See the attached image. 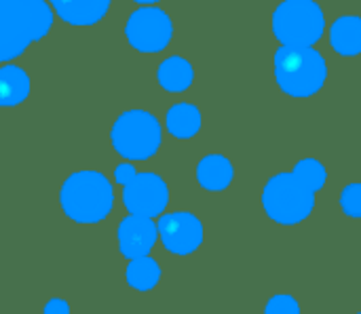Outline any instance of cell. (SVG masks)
<instances>
[{"label":"cell","mask_w":361,"mask_h":314,"mask_svg":"<svg viewBox=\"0 0 361 314\" xmlns=\"http://www.w3.org/2000/svg\"><path fill=\"white\" fill-rule=\"evenodd\" d=\"M53 27V8L44 0H0V63L19 57Z\"/></svg>","instance_id":"obj_1"},{"label":"cell","mask_w":361,"mask_h":314,"mask_svg":"<svg viewBox=\"0 0 361 314\" xmlns=\"http://www.w3.org/2000/svg\"><path fill=\"white\" fill-rule=\"evenodd\" d=\"M61 211L76 224H97L106 220L114 205V190L99 171H76L59 190Z\"/></svg>","instance_id":"obj_2"},{"label":"cell","mask_w":361,"mask_h":314,"mask_svg":"<svg viewBox=\"0 0 361 314\" xmlns=\"http://www.w3.org/2000/svg\"><path fill=\"white\" fill-rule=\"evenodd\" d=\"M273 65L277 84L292 97L315 95L328 78L326 59L313 46H281L275 53Z\"/></svg>","instance_id":"obj_3"},{"label":"cell","mask_w":361,"mask_h":314,"mask_svg":"<svg viewBox=\"0 0 361 314\" xmlns=\"http://www.w3.org/2000/svg\"><path fill=\"white\" fill-rule=\"evenodd\" d=\"M114 150L127 161H148L161 148L163 131L154 114L146 110L123 112L110 131Z\"/></svg>","instance_id":"obj_4"},{"label":"cell","mask_w":361,"mask_h":314,"mask_svg":"<svg viewBox=\"0 0 361 314\" xmlns=\"http://www.w3.org/2000/svg\"><path fill=\"white\" fill-rule=\"evenodd\" d=\"M262 207L277 224L294 226L313 213L315 192H311L294 173H277L262 190Z\"/></svg>","instance_id":"obj_5"},{"label":"cell","mask_w":361,"mask_h":314,"mask_svg":"<svg viewBox=\"0 0 361 314\" xmlns=\"http://www.w3.org/2000/svg\"><path fill=\"white\" fill-rule=\"evenodd\" d=\"M326 30L324 11L311 0H286L273 13V32L283 46L311 49Z\"/></svg>","instance_id":"obj_6"},{"label":"cell","mask_w":361,"mask_h":314,"mask_svg":"<svg viewBox=\"0 0 361 314\" xmlns=\"http://www.w3.org/2000/svg\"><path fill=\"white\" fill-rule=\"evenodd\" d=\"M125 36L133 49L142 53H159L171 42L173 23L163 8L142 6L129 15Z\"/></svg>","instance_id":"obj_7"},{"label":"cell","mask_w":361,"mask_h":314,"mask_svg":"<svg viewBox=\"0 0 361 314\" xmlns=\"http://www.w3.org/2000/svg\"><path fill=\"white\" fill-rule=\"evenodd\" d=\"M123 203L129 215L157 218L169 203V188L157 173H137L131 184L123 188Z\"/></svg>","instance_id":"obj_8"},{"label":"cell","mask_w":361,"mask_h":314,"mask_svg":"<svg viewBox=\"0 0 361 314\" xmlns=\"http://www.w3.org/2000/svg\"><path fill=\"white\" fill-rule=\"evenodd\" d=\"M157 230L163 247L176 256H188L197 251L203 243V224L197 215L188 211L163 215L157 224Z\"/></svg>","instance_id":"obj_9"},{"label":"cell","mask_w":361,"mask_h":314,"mask_svg":"<svg viewBox=\"0 0 361 314\" xmlns=\"http://www.w3.org/2000/svg\"><path fill=\"white\" fill-rule=\"evenodd\" d=\"M116 239H118V249L125 258L140 260V258H146L150 249L154 247L159 239V230L152 220L129 215L118 224Z\"/></svg>","instance_id":"obj_10"},{"label":"cell","mask_w":361,"mask_h":314,"mask_svg":"<svg viewBox=\"0 0 361 314\" xmlns=\"http://www.w3.org/2000/svg\"><path fill=\"white\" fill-rule=\"evenodd\" d=\"M51 8L70 25H95L110 8L108 0H53Z\"/></svg>","instance_id":"obj_11"},{"label":"cell","mask_w":361,"mask_h":314,"mask_svg":"<svg viewBox=\"0 0 361 314\" xmlns=\"http://www.w3.org/2000/svg\"><path fill=\"white\" fill-rule=\"evenodd\" d=\"M233 177H235V169L231 161L222 154H207L197 165V180L205 190L212 192L224 190L231 186Z\"/></svg>","instance_id":"obj_12"},{"label":"cell","mask_w":361,"mask_h":314,"mask_svg":"<svg viewBox=\"0 0 361 314\" xmlns=\"http://www.w3.org/2000/svg\"><path fill=\"white\" fill-rule=\"evenodd\" d=\"M330 44L341 55H360L361 53V17L343 15L330 27Z\"/></svg>","instance_id":"obj_13"},{"label":"cell","mask_w":361,"mask_h":314,"mask_svg":"<svg viewBox=\"0 0 361 314\" xmlns=\"http://www.w3.org/2000/svg\"><path fill=\"white\" fill-rule=\"evenodd\" d=\"M157 78H159V84L165 91H169V93H182V91H186L192 84L195 70H192V65L184 57L171 55V57H167L159 65Z\"/></svg>","instance_id":"obj_14"},{"label":"cell","mask_w":361,"mask_h":314,"mask_svg":"<svg viewBox=\"0 0 361 314\" xmlns=\"http://www.w3.org/2000/svg\"><path fill=\"white\" fill-rule=\"evenodd\" d=\"M165 125H167V131L173 137L190 139L201 129V112L192 103H186V101L176 103V106L169 108V112L165 116Z\"/></svg>","instance_id":"obj_15"},{"label":"cell","mask_w":361,"mask_h":314,"mask_svg":"<svg viewBox=\"0 0 361 314\" xmlns=\"http://www.w3.org/2000/svg\"><path fill=\"white\" fill-rule=\"evenodd\" d=\"M30 95V76L19 65L0 68V106H17Z\"/></svg>","instance_id":"obj_16"},{"label":"cell","mask_w":361,"mask_h":314,"mask_svg":"<svg viewBox=\"0 0 361 314\" xmlns=\"http://www.w3.org/2000/svg\"><path fill=\"white\" fill-rule=\"evenodd\" d=\"M125 275H127L129 287H133L137 291H150L161 281V266L152 258L146 256L140 260H131Z\"/></svg>","instance_id":"obj_17"},{"label":"cell","mask_w":361,"mask_h":314,"mask_svg":"<svg viewBox=\"0 0 361 314\" xmlns=\"http://www.w3.org/2000/svg\"><path fill=\"white\" fill-rule=\"evenodd\" d=\"M292 173H294L311 192L322 190L324 184H326V177H328L326 167H324L319 161H315V158H302V161H298Z\"/></svg>","instance_id":"obj_18"},{"label":"cell","mask_w":361,"mask_h":314,"mask_svg":"<svg viewBox=\"0 0 361 314\" xmlns=\"http://www.w3.org/2000/svg\"><path fill=\"white\" fill-rule=\"evenodd\" d=\"M341 209L343 213H347L349 218H361V184H349L343 188L341 194Z\"/></svg>","instance_id":"obj_19"},{"label":"cell","mask_w":361,"mask_h":314,"mask_svg":"<svg viewBox=\"0 0 361 314\" xmlns=\"http://www.w3.org/2000/svg\"><path fill=\"white\" fill-rule=\"evenodd\" d=\"M264 314H300L298 302L288 294H277L269 300Z\"/></svg>","instance_id":"obj_20"},{"label":"cell","mask_w":361,"mask_h":314,"mask_svg":"<svg viewBox=\"0 0 361 314\" xmlns=\"http://www.w3.org/2000/svg\"><path fill=\"white\" fill-rule=\"evenodd\" d=\"M135 175H137V171H135V167H133L131 163H123V165H118V167L114 169V182L121 184L123 188H125L127 184H131V182L135 180Z\"/></svg>","instance_id":"obj_21"},{"label":"cell","mask_w":361,"mask_h":314,"mask_svg":"<svg viewBox=\"0 0 361 314\" xmlns=\"http://www.w3.org/2000/svg\"><path fill=\"white\" fill-rule=\"evenodd\" d=\"M44 314H70V304L63 302V300H59V298H55V300L47 302Z\"/></svg>","instance_id":"obj_22"},{"label":"cell","mask_w":361,"mask_h":314,"mask_svg":"<svg viewBox=\"0 0 361 314\" xmlns=\"http://www.w3.org/2000/svg\"><path fill=\"white\" fill-rule=\"evenodd\" d=\"M357 314H361V313H357Z\"/></svg>","instance_id":"obj_23"}]
</instances>
